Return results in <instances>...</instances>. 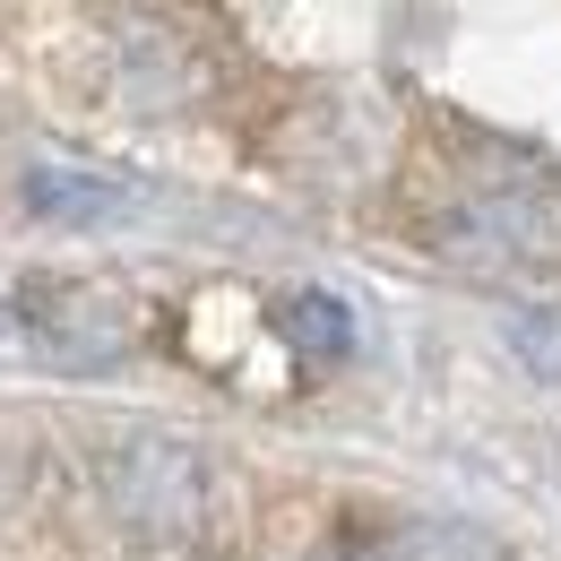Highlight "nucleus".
<instances>
[{"instance_id":"nucleus-1","label":"nucleus","mask_w":561,"mask_h":561,"mask_svg":"<svg viewBox=\"0 0 561 561\" xmlns=\"http://www.w3.org/2000/svg\"><path fill=\"white\" fill-rule=\"evenodd\" d=\"M18 311V337L26 354L61 363V371H113L122 354L139 346V320L113 285H87V277H26L9 294Z\"/></svg>"},{"instance_id":"nucleus-2","label":"nucleus","mask_w":561,"mask_h":561,"mask_svg":"<svg viewBox=\"0 0 561 561\" xmlns=\"http://www.w3.org/2000/svg\"><path fill=\"white\" fill-rule=\"evenodd\" d=\"M104 492H113V510L139 527V536H191L199 518H208V467H199V449H182V440H122L113 458H104Z\"/></svg>"},{"instance_id":"nucleus-3","label":"nucleus","mask_w":561,"mask_h":561,"mask_svg":"<svg viewBox=\"0 0 561 561\" xmlns=\"http://www.w3.org/2000/svg\"><path fill=\"white\" fill-rule=\"evenodd\" d=\"M18 191L44 225H113V216L139 208V191L122 173H87V164H26Z\"/></svg>"},{"instance_id":"nucleus-4","label":"nucleus","mask_w":561,"mask_h":561,"mask_svg":"<svg viewBox=\"0 0 561 561\" xmlns=\"http://www.w3.org/2000/svg\"><path fill=\"white\" fill-rule=\"evenodd\" d=\"M285 337L302 354H346L354 346L346 302H337V294H294V302H285Z\"/></svg>"},{"instance_id":"nucleus-5","label":"nucleus","mask_w":561,"mask_h":561,"mask_svg":"<svg viewBox=\"0 0 561 561\" xmlns=\"http://www.w3.org/2000/svg\"><path fill=\"white\" fill-rule=\"evenodd\" d=\"M398 553L407 561H492V545L458 536V527H415V536H398Z\"/></svg>"},{"instance_id":"nucleus-6","label":"nucleus","mask_w":561,"mask_h":561,"mask_svg":"<svg viewBox=\"0 0 561 561\" xmlns=\"http://www.w3.org/2000/svg\"><path fill=\"white\" fill-rule=\"evenodd\" d=\"M329 561H407V553H398V545H337Z\"/></svg>"}]
</instances>
